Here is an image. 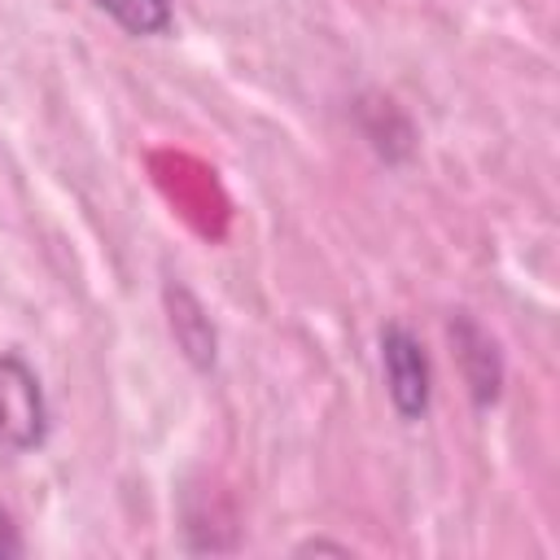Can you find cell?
Returning <instances> with one entry per match:
<instances>
[{"mask_svg": "<svg viewBox=\"0 0 560 560\" xmlns=\"http://www.w3.org/2000/svg\"><path fill=\"white\" fill-rule=\"evenodd\" d=\"M381 359H385L394 411L402 420H420L429 411V354H424V346L402 324H389L381 332Z\"/></svg>", "mask_w": 560, "mask_h": 560, "instance_id": "cell-2", "label": "cell"}, {"mask_svg": "<svg viewBox=\"0 0 560 560\" xmlns=\"http://www.w3.org/2000/svg\"><path fill=\"white\" fill-rule=\"evenodd\" d=\"M48 429V402L39 376L22 354H0V464L35 451Z\"/></svg>", "mask_w": 560, "mask_h": 560, "instance_id": "cell-1", "label": "cell"}, {"mask_svg": "<svg viewBox=\"0 0 560 560\" xmlns=\"http://www.w3.org/2000/svg\"><path fill=\"white\" fill-rule=\"evenodd\" d=\"M18 534H13V525H9V516L0 512V556H18Z\"/></svg>", "mask_w": 560, "mask_h": 560, "instance_id": "cell-4", "label": "cell"}, {"mask_svg": "<svg viewBox=\"0 0 560 560\" xmlns=\"http://www.w3.org/2000/svg\"><path fill=\"white\" fill-rule=\"evenodd\" d=\"M131 35H166L171 31V0H92Z\"/></svg>", "mask_w": 560, "mask_h": 560, "instance_id": "cell-3", "label": "cell"}]
</instances>
